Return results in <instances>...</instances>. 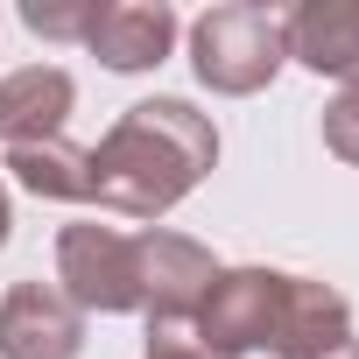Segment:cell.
<instances>
[{"mask_svg":"<svg viewBox=\"0 0 359 359\" xmlns=\"http://www.w3.org/2000/svg\"><path fill=\"white\" fill-rule=\"evenodd\" d=\"M212 162H219V127L191 99H141L92 148V205L155 226L212 176Z\"/></svg>","mask_w":359,"mask_h":359,"instance_id":"1","label":"cell"},{"mask_svg":"<svg viewBox=\"0 0 359 359\" xmlns=\"http://www.w3.org/2000/svg\"><path fill=\"white\" fill-rule=\"evenodd\" d=\"M289 64V8L268 0H219L191 22V71L219 99H254Z\"/></svg>","mask_w":359,"mask_h":359,"instance_id":"2","label":"cell"},{"mask_svg":"<svg viewBox=\"0 0 359 359\" xmlns=\"http://www.w3.org/2000/svg\"><path fill=\"white\" fill-rule=\"evenodd\" d=\"M282 303H289V275L282 268H219L212 289H205V303H198V317H191V338L212 359L275 352Z\"/></svg>","mask_w":359,"mask_h":359,"instance_id":"3","label":"cell"},{"mask_svg":"<svg viewBox=\"0 0 359 359\" xmlns=\"http://www.w3.org/2000/svg\"><path fill=\"white\" fill-rule=\"evenodd\" d=\"M212 275H219V261H212L205 240L169 233V226L134 233V289H141L148 331H191V317H198Z\"/></svg>","mask_w":359,"mask_h":359,"instance_id":"4","label":"cell"},{"mask_svg":"<svg viewBox=\"0 0 359 359\" xmlns=\"http://www.w3.org/2000/svg\"><path fill=\"white\" fill-rule=\"evenodd\" d=\"M57 289L85 317H127V310H141V289H134V233L99 226V219L64 226L57 233Z\"/></svg>","mask_w":359,"mask_h":359,"instance_id":"5","label":"cell"},{"mask_svg":"<svg viewBox=\"0 0 359 359\" xmlns=\"http://www.w3.org/2000/svg\"><path fill=\"white\" fill-rule=\"evenodd\" d=\"M85 310L57 282H15L0 296V359H78Z\"/></svg>","mask_w":359,"mask_h":359,"instance_id":"6","label":"cell"},{"mask_svg":"<svg viewBox=\"0 0 359 359\" xmlns=\"http://www.w3.org/2000/svg\"><path fill=\"white\" fill-rule=\"evenodd\" d=\"M85 50L106 71L141 78V71L169 64V50H176V8H169V0H113V8H99Z\"/></svg>","mask_w":359,"mask_h":359,"instance_id":"7","label":"cell"},{"mask_svg":"<svg viewBox=\"0 0 359 359\" xmlns=\"http://www.w3.org/2000/svg\"><path fill=\"white\" fill-rule=\"evenodd\" d=\"M78 106V78L64 64H22L0 78V148H29V141H57L64 120Z\"/></svg>","mask_w":359,"mask_h":359,"instance_id":"8","label":"cell"},{"mask_svg":"<svg viewBox=\"0 0 359 359\" xmlns=\"http://www.w3.org/2000/svg\"><path fill=\"white\" fill-rule=\"evenodd\" d=\"M289 64L310 78L359 85V0H303L289 8Z\"/></svg>","mask_w":359,"mask_h":359,"instance_id":"9","label":"cell"},{"mask_svg":"<svg viewBox=\"0 0 359 359\" xmlns=\"http://www.w3.org/2000/svg\"><path fill=\"white\" fill-rule=\"evenodd\" d=\"M352 338V303L317 282V275H289V303H282V331H275V359H317L331 345Z\"/></svg>","mask_w":359,"mask_h":359,"instance_id":"10","label":"cell"},{"mask_svg":"<svg viewBox=\"0 0 359 359\" xmlns=\"http://www.w3.org/2000/svg\"><path fill=\"white\" fill-rule=\"evenodd\" d=\"M0 169H15V184L50 198V205H92V148L78 141H29V148H8V162Z\"/></svg>","mask_w":359,"mask_h":359,"instance_id":"11","label":"cell"},{"mask_svg":"<svg viewBox=\"0 0 359 359\" xmlns=\"http://www.w3.org/2000/svg\"><path fill=\"white\" fill-rule=\"evenodd\" d=\"M99 22V0H22V29L43 43H85Z\"/></svg>","mask_w":359,"mask_h":359,"instance_id":"12","label":"cell"},{"mask_svg":"<svg viewBox=\"0 0 359 359\" xmlns=\"http://www.w3.org/2000/svg\"><path fill=\"white\" fill-rule=\"evenodd\" d=\"M324 148L359 169V85H345V92L324 106Z\"/></svg>","mask_w":359,"mask_h":359,"instance_id":"13","label":"cell"},{"mask_svg":"<svg viewBox=\"0 0 359 359\" xmlns=\"http://www.w3.org/2000/svg\"><path fill=\"white\" fill-rule=\"evenodd\" d=\"M141 359H212V352H205L191 331H148V352H141Z\"/></svg>","mask_w":359,"mask_h":359,"instance_id":"14","label":"cell"},{"mask_svg":"<svg viewBox=\"0 0 359 359\" xmlns=\"http://www.w3.org/2000/svg\"><path fill=\"white\" fill-rule=\"evenodd\" d=\"M8 233H15V212H8V184H0V247H8Z\"/></svg>","mask_w":359,"mask_h":359,"instance_id":"15","label":"cell"},{"mask_svg":"<svg viewBox=\"0 0 359 359\" xmlns=\"http://www.w3.org/2000/svg\"><path fill=\"white\" fill-rule=\"evenodd\" d=\"M317 359H359V338H345V345H331V352H317Z\"/></svg>","mask_w":359,"mask_h":359,"instance_id":"16","label":"cell"}]
</instances>
